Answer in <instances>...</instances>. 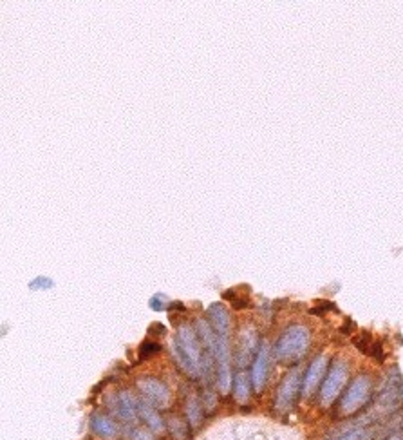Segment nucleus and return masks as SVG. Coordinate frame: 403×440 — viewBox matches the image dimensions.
Here are the masks:
<instances>
[{"instance_id":"7ed1b4c3","label":"nucleus","mask_w":403,"mask_h":440,"mask_svg":"<svg viewBox=\"0 0 403 440\" xmlns=\"http://www.w3.org/2000/svg\"><path fill=\"white\" fill-rule=\"evenodd\" d=\"M372 392V381L369 375H360L349 384L347 392L342 397L340 402V415H355L358 409L364 408L371 399Z\"/></svg>"},{"instance_id":"aec40b11","label":"nucleus","mask_w":403,"mask_h":440,"mask_svg":"<svg viewBox=\"0 0 403 440\" xmlns=\"http://www.w3.org/2000/svg\"><path fill=\"white\" fill-rule=\"evenodd\" d=\"M157 352H159V344H157V342L147 341V342H143V344L140 346L141 357H150V355L157 354Z\"/></svg>"},{"instance_id":"dca6fc26","label":"nucleus","mask_w":403,"mask_h":440,"mask_svg":"<svg viewBox=\"0 0 403 440\" xmlns=\"http://www.w3.org/2000/svg\"><path fill=\"white\" fill-rule=\"evenodd\" d=\"M234 395L235 401L241 404H246L248 397H250V379H248L246 372H239L234 382Z\"/></svg>"},{"instance_id":"f257e3e1","label":"nucleus","mask_w":403,"mask_h":440,"mask_svg":"<svg viewBox=\"0 0 403 440\" xmlns=\"http://www.w3.org/2000/svg\"><path fill=\"white\" fill-rule=\"evenodd\" d=\"M311 344V332L305 324H291L282 332L275 346V355L278 361L291 362L304 357Z\"/></svg>"},{"instance_id":"f03ea898","label":"nucleus","mask_w":403,"mask_h":440,"mask_svg":"<svg viewBox=\"0 0 403 440\" xmlns=\"http://www.w3.org/2000/svg\"><path fill=\"white\" fill-rule=\"evenodd\" d=\"M176 344L179 348L181 354L184 355V359L188 361L190 368L194 369V375H203V364H204V352L203 344H199V337L194 332V328L190 324H181L177 328V337Z\"/></svg>"},{"instance_id":"423d86ee","label":"nucleus","mask_w":403,"mask_h":440,"mask_svg":"<svg viewBox=\"0 0 403 440\" xmlns=\"http://www.w3.org/2000/svg\"><path fill=\"white\" fill-rule=\"evenodd\" d=\"M137 389L143 395V401L149 402L154 408L161 409L167 408L170 402V389L167 388L164 382H161L159 379L154 377H140L136 381Z\"/></svg>"},{"instance_id":"0eeeda50","label":"nucleus","mask_w":403,"mask_h":440,"mask_svg":"<svg viewBox=\"0 0 403 440\" xmlns=\"http://www.w3.org/2000/svg\"><path fill=\"white\" fill-rule=\"evenodd\" d=\"M110 408H112V411L125 422H136L137 416H140V413H137L140 402L136 401V397H134L129 389L117 392L112 397Z\"/></svg>"},{"instance_id":"6ab92c4d","label":"nucleus","mask_w":403,"mask_h":440,"mask_svg":"<svg viewBox=\"0 0 403 440\" xmlns=\"http://www.w3.org/2000/svg\"><path fill=\"white\" fill-rule=\"evenodd\" d=\"M129 436H130V440H154L152 431H150V429L134 428V426H132V428H130Z\"/></svg>"},{"instance_id":"a211bd4d","label":"nucleus","mask_w":403,"mask_h":440,"mask_svg":"<svg viewBox=\"0 0 403 440\" xmlns=\"http://www.w3.org/2000/svg\"><path fill=\"white\" fill-rule=\"evenodd\" d=\"M167 426H169V429H170V433H172L174 439L188 440V424L183 421V419H179V416H170Z\"/></svg>"},{"instance_id":"20e7f679","label":"nucleus","mask_w":403,"mask_h":440,"mask_svg":"<svg viewBox=\"0 0 403 440\" xmlns=\"http://www.w3.org/2000/svg\"><path fill=\"white\" fill-rule=\"evenodd\" d=\"M302 372L300 368H293L290 374L284 377V381L281 382L277 392V397H275V411L281 413V415H286L293 409L295 402H297L298 392L302 389Z\"/></svg>"},{"instance_id":"2eb2a0df","label":"nucleus","mask_w":403,"mask_h":440,"mask_svg":"<svg viewBox=\"0 0 403 440\" xmlns=\"http://www.w3.org/2000/svg\"><path fill=\"white\" fill-rule=\"evenodd\" d=\"M355 346H357L358 350L364 352L365 355H371V357H378L382 361L384 359V355L382 354V348L378 342H375V339L371 337V335L367 334V332H364V334L358 335L357 339H355Z\"/></svg>"},{"instance_id":"1a4fd4ad","label":"nucleus","mask_w":403,"mask_h":440,"mask_svg":"<svg viewBox=\"0 0 403 440\" xmlns=\"http://www.w3.org/2000/svg\"><path fill=\"white\" fill-rule=\"evenodd\" d=\"M329 364V359L325 355H318L317 359H313V362L310 364L308 372H305L304 382H302V395L304 397H311L317 388L320 386L322 377L325 374V368Z\"/></svg>"},{"instance_id":"6e6552de","label":"nucleus","mask_w":403,"mask_h":440,"mask_svg":"<svg viewBox=\"0 0 403 440\" xmlns=\"http://www.w3.org/2000/svg\"><path fill=\"white\" fill-rule=\"evenodd\" d=\"M270 344L266 341L261 342L257 355H255L253 368H251V384H253L255 392L261 393L266 386L268 379V366H270Z\"/></svg>"},{"instance_id":"f3484780","label":"nucleus","mask_w":403,"mask_h":440,"mask_svg":"<svg viewBox=\"0 0 403 440\" xmlns=\"http://www.w3.org/2000/svg\"><path fill=\"white\" fill-rule=\"evenodd\" d=\"M187 421L192 428H197L203 421V408H201V402L197 401L196 395H192L187 402Z\"/></svg>"},{"instance_id":"412c9836","label":"nucleus","mask_w":403,"mask_h":440,"mask_svg":"<svg viewBox=\"0 0 403 440\" xmlns=\"http://www.w3.org/2000/svg\"><path fill=\"white\" fill-rule=\"evenodd\" d=\"M51 287H53V281L49 280V277H36L35 281L29 283V288H31V290H46V288H51Z\"/></svg>"},{"instance_id":"9b49d317","label":"nucleus","mask_w":403,"mask_h":440,"mask_svg":"<svg viewBox=\"0 0 403 440\" xmlns=\"http://www.w3.org/2000/svg\"><path fill=\"white\" fill-rule=\"evenodd\" d=\"M90 428H93L94 435L103 440H112L117 435L116 422L105 413H94L90 419Z\"/></svg>"},{"instance_id":"4be33fe9","label":"nucleus","mask_w":403,"mask_h":440,"mask_svg":"<svg viewBox=\"0 0 403 440\" xmlns=\"http://www.w3.org/2000/svg\"><path fill=\"white\" fill-rule=\"evenodd\" d=\"M149 305H150V308H152V310L161 312V310H164V308H167V299L163 297V294H156L152 299H150Z\"/></svg>"},{"instance_id":"5701e85b","label":"nucleus","mask_w":403,"mask_h":440,"mask_svg":"<svg viewBox=\"0 0 403 440\" xmlns=\"http://www.w3.org/2000/svg\"><path fill=\"white\" fill-rule=\"evenodd\" d=\"M385 440H403V433H394V435L387 436Z\"/></svg>"},{"instance_id":"39448f33","label":"nucleus","mask_w":403,"mask_h":440,"mask_svg":"<svg viewBox=\"0 0 403 440\" xmlns=\"http://www.w3.org/2000/svg\"><path fill=\"white\" fill-rule=\"evenodd\" d=\"M349 369L347 364L344 361H335L331 369H329L328 377L322 382L320 389V399L325 406H329L333 401H337V397L340 395V392L344 389L345 382H347Z\"/></svg>"},{"instance_id":"9d476101","label":"nucleus","mask_w":403,"mask_h":440,"mask_svg":"<svg viewBox=\"0 0 403 440\" xmlns=\"http://www.w3.org/2000/svg\"><path fill=\"white\" fill-rule=\"evenodd\" d=\"M372 436H375V422H371V416H365L362 422H355L333 433L328 440H372Z\"/></svg>"},{"instance_id":"ddd939ff","label":"nucleus","mask_w":403,"mask_h":440,"mask_svg":"<svg viewBox=\"0 0 403 440\" xmlns=\"http://www.w3.org/2000/svg\"><path fill=\"white\" fill-rule=\"evenodd\" d=\"M258 350V339H257V332L253 328H246L241 334V348H239V366H246L250 362L251 355L257 354Z\"/></svg>"},{"instance_id":"f8f14e48","label":"nucleus","mask_w":403,"mask_h":440,"mask_svg":"<svg viewBox=\"0 0 403 440\" xmlns=\"http://www.w3.org/2000/svg\"><path fill=\"white\" fill-rule=\"evenodd\" d=\"M137 413H140V419L143 421V424L147 426V428L150 429L152 433H157V435H161V433L164 431V421L161 419V415L157 413V408H154V406H150L149 402L145 401H140V408H137Z\"/></svg>"},{"instance_id":"4468645a","label":"nucleus","mask_w":403,"mask_h":440,"mask_svg":"<svg viewBox=\"0 0 403 440\" xmlns=\"http://www.w3.org/2000/svg\"><path fill=\"white\" fill-rule=\"evenodd\" d=\"M208 317H210L211 327H214L217 335H228V332H230V314L223 305H211L208 308Z\"/></svg>"}]
</instances>
